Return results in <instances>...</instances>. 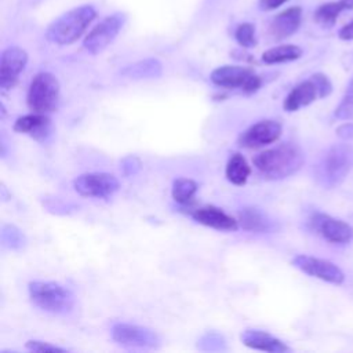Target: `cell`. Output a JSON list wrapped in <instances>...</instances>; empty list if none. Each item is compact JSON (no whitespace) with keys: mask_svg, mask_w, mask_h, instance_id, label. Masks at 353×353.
Returning <instances> with one entry per match:
<instances>
[{"mask_svg":"<svg viewBox=\"0 0 353 353\" xmlns=\"http://www.w3.org/2000/svg\"><path fill=\"white\" fill-rule=\"evenodd\" d=\"M252 163L265 179L279 181L298 172L305 163V156L296 143L283 142L258 153Z\"/></svg>","mask_w":353,"mask_h":353,"instance_id":"1","label":"cell"},{"mask_svg":"<svg viewBox=\"0 0 353 353\" xmlns=\"http://www.w3.org/2000/svg\"><path fill=\"white\" fill-rule=\"evenodd\" d=\"M97 12L91 6L76 7L57 18L47 29L48 41L58 46H68L83 36Z\"/></svg>","mask_w":353,"mask_h":353,"instance_id":"2","label":"cell"},{"mask_svg":"<svg viewBox=\"0 0 353 353\" xmlns=\"http://www.w3.org/2000/svg\"><path fill=\"white\" fill-rule=\"evenodd\" d=\"M30 301L41 310L52 314H66L74 306L73 292L55 281H30L28 285Z\"/></svg>","mask_w":353,"mask_h":353,"instance_id":"3","label":"cell"},{"mask_svg":"<svg viewBox=\"0 0 353 353\" xmlns=\"http://www.w3.org/2000/svg\"><path fill=\"white\" fill-rule=\"evenodd\" d=\"M353 168V148L345 143L331 146L317 165L319 182L325 188H335L343 182Z\"/></svg>","mask_w":353,"mask_h":353,"instance_id":"4","label":"cell"},{"mask_svg":"<svg viewBox=\"0 0 353 353\" xmlns=\"http://www.w3.org/2000/svg\"><path fill=\"white\" fill-rule=\"evenodd\" d=\"M28 108L33 113L48 114L58 109L59 105V81L50 72L37 73L28 88Z\"/></svg>","mask_w":353,"mask_h":353,"instance_id":"5","label":"cell"},{"mask_svg":"<svg viewBox=\"0 0 353 353\" xmlns=\"http://www.w3.org/2000/svg\"><path fill=\"white\" fill-rule=\"evenodd\" d=\"M211 81L226 90H240L245 94L256 92L262 85V79L250 68L237 65H223L210 74Z\"/></svg>","mask_w":353,"mask_h":353,"instance_id":"6","label":"cell"},{"mask_svg":"<svg viewBox=\"0 0 353 353\" xmlns=\"http://www.w3.org/2000/svg\"><path fill=\"white\" fill-rule=\"evenodd\" d=\"M74 190L84 197L106 199L114 194L119 188V179L108 172H87L73 181Z\"/></svg>","mask_w":353,"mask_h":353,"instance_id":"7","label":"cell"},{"mask_svg":"<svg viewBox=\"0 0 353 353\" xmlns=\"http://www.w3.org/2000/svg\"><path fill=\"white\" fill-rule=\"evenodd\" d=\"M125 22L124 14H112L102 19L95 28L90 30V33L84 39V48L91 54L102 52L119 34L123 25Z\"/></svg>","mask_w":353,"mask_h":353,"instance_id":"8","label":"cell"},{"mask_svg":"<svg viewBox=\"0 0 353 353\" xmlns=\"http://www.w3.org/2000/svg\"><path fill=\"white\" fill-rule=\"evenodd\" d=\"M112 338L124 346H135V347H159L160 336L150 328L128 324V323H116L112 327Z\"/></svg>","mask_w":353,"mask_h":353,"instance_id":"9","label":"cell"},{"mask_svg":"<svg viewBox=\"0 0 353 353\" xmlns=\"http://www.w3.org/2000/svg\"><path fill=\"white\" fill-rule=\"evenodd\" d=\"M281 124L276 120H261L245 131L237 139L239 146L247 149H258L276 142L281 135Z\"/></svg>","mask_w":353,"mask_h":353,"instance_id":"10","label":"cell"},{"mask_svg":"<svg viewBox=\"0 0 353 353\" xmlns=\"http://www.w3.org/2000/svg\"><path fill=\"white\" fill-rule=\"evenodd\" d=\"M291 263L303 273L324 280L331 284H342L345 280L343 272L330 261L314 258L310 255H296Z\"/></svg>","mask_w":353,"mask_h":353,"instance_id":"11","label":"cell"},{"mask_svg":"<svg viewBox=\"0 0 353 353\" xmlns=\"http://www.w3.org/2000/svg\"><path fill=\"white\" fill-rule=\"evenodd\" d=\"M310 226L316 233L330 243L342 244L350 241L353 237V228L349 223L328 214L316 212L310 218Z\"/></svg>","mask_w":353,"mask_h":353,"instance_id":"12","label":"cell"},{"mask_svg":"<svg viewBox=\"0 0 353 353\" xmlns=\"http://www.w3.org/2000/svg\"><path fill=\"white\" fill-rule=\"evenodd\" d=\"M28 63V54L19 47H8L1 52L0 58V88L3 91L11 90L22 70Z\"/></svg>","mask_w":353,"mask_h":353,"instance_id":"13","label":"cell"},{"mask_svg":"<svg viewBox=\"0 0 353 353\" xmlns=\"http://www.w3.org/2000/svg\"><path fill=\"white\" fill-rule=\"evenodd\" d=\"M190 216L200 225L216 230L234 232L239 229V221L215 205H203L190 212Z\"/></svg>","mask_w":353,"mask_h":353,"instance_id":"14","label":"cell"},{"mask_svg":"<svg viewBox=\"0 0 353 353\" xmlns=\"http://www.w3.org/2000/svg\"><path fill=\"white\" fill-rule=\"evenodd\" d=\"M12 128L15 132L29 135L39 142H44L51 135V120L47 114L32 112L30 114L18 117Z\"/></svg>","mask_w":353,"mask_h":353,"instance_id":"15","label":"cell"},{"mask_svg":"<svg viewBox=\"0 0 353 353\" xmlns=\"http://www.w3.org/2000/svg\"><path fill=\"white\" fill-rule=\"evenodd\" d=\"M302 19L301 7H290L277 14L269 23V36L273 40H283L292 36Z\"/></svg>","mask_w":353,"mask_h":353,"instance_id":"16","label":"cell"},{"mask_svg":"<svg viewBox=\"0 0 353 353\" xmlns=\"http://www.w3.org/2000/svg\"><path fill=\"white\" fill-rule=\"evenodd\" d=\"M240 341L247 347H251L255 350H263L270 353H284L290 350V347L281 339L262 330H254V328L244 330L240 335Z\"/></svg>","mask_w":353,"mask_h":353,"instance_id":"17","label":"cell"},{"mask_svg":"<svg viewBox=\"0 0 353 353\" xmlns=\"http://www.w3.org/2000/svg\"><path fill=\"white\" fill-rule=\"evenodd\" d=\"M239 223L247 232L266 233L272 232L276 225L262 210L256 207H243L239 211Z\"/></svg>","mask_w":353,"mask_h":353,"instance_id":"18","label":"cell"},{"mask_svg":"<svg viewBox=\"0 0 353 353\" xmlns=\"http://www.w3.org/2000/svg\"><path fill=\"white\" fill-rule=\"evenodd\" d=\"M317 97H319L317 88H316L313 80L309 79V80L299 83L290 91V94L284 99L283 108L287 112H295V110L312 103Z\"/></svg>","mask_w":353,"mask_h":353,"instance_id":"19","label":"cell"},{"mask_svg":"<svg viewBox=\"0 0 353 353\" xmlns=\"http://www.w3.org/2000/svg\"><path fill=\"white\" fill-rule=\"evenodd\" d=\"M120 74L131 80L157 79L163 74V65L156 58H146L124 66L120 70Z\"/></svg>","mask_w":353,"mask_h":353,"instance_id":"20","label":"cell"},{"mask_svg":"<svg viewBox=\"0 0 353 353\" xmlns=\"http://www.w3.org/2000/svg\"><path fill=\"white\" fill-rule=\"evenodd\" d=\"M225 175L230 183L236 186H243L251 175V167L243 154L233 153L226 163Z\"/></svg>","mask_w":353,"mask_h":353,"instance_id":"21","label":"cell"},{"mask_svg":"<svg viewBox=\"0 0 353 353\" xmlns=\"http://www.w3.org/2000/svg\"><path fill=\"white\" fill-rule=\"evenodd\" d=\"M352 8H353V0H338V1L325 3V4H321L314 11V21L324 26H330L336 21L338 15L342 11L352 10Z\"/></svg>","mask_w":353,"mask_h":353,"instance_id":"22","label":"cell"},{"mask_svg":"<svg viewBox=\"0 0 353 353\" xmlns=\"http://www.w3.org/2000/svg\"><path fill=\"white\" fill-rule=\"evenodd\" d=\"M302 55V50L298 46L294 44H283L273 48L266 50L262 54V61L265 63L273 65V63H281V62H290L295 61Z\"/></svg>","mask_w":353,"mask_h":353,"instance_id":"23","label":"cell"},{"mask_svg":"<svg viewBox=\"0 0 353 353\" xmlns=\"http://www.w3.org/2000/svg\"><path fill=\"white\" fill-rule=\"evenodd\" d=\"M197 189H199V185L196 181H193L190 178L181 176L172 182L171 194H172V199L178 204L188 205L193 201V197H194Z\"/></svg>","mask_w":353,"mask_h":353,"instance_id":"24","label":"cell"},{"mask_svg":"<svg viewBox=\"0 0 353 353\" xmlns=\"http://www.w3.org/2000/svg\"><path fill=\"white\" fill-rule=\"evenodd\" d=\"M1 243L11 250H21L26 244L25 234L14 225H3Z\"/></svg>","mask_w":353,"mask_h":353,"instance_id":"25","label":"cell"},{"mask_svg":"<svg viewBox=\"0 0 353 353\" xmlns=\"http://www.w3.org/2000/svg\"><path fill=\"white\" fill-rule=\"evenodd\" d=\"M234 39L236 41L243 47V48H252L256 46V36H255V26L252 23L244 22L240 23L236 28L234 32Z\"/></svg>","mask_w":353,"mask_h":353,"instance_id":"26","label":"cell"},{"mask_svg":"<svg viewBox=\"0 0 353 353\" xmlns=\"http://www.w3.org/2000/svg\"><path fill=\"white\" fill-rule=\"evenodd\" d=\"M142 168V163L137 156H125L121 163H120V170L125 176H131L139 172V170Z\"/></svg>","mask_w":353,"mask_h":353,"instance_id":"27","label":"cell"},{"mask_svg":"<svg viewBox=\"0 0 353 353\" xmlns=\"http://www.w3.org/2000/svg\"><path fill=\"white\" fill-rule=\"evenodd\" d=\"M335 117L341 120H352L353 119V97L345 94L342 102L335 109Z\"/></svg>","mask_w":353,"mask_h":353,"instance_id":"28","label":"cell"},{"mask_svg":"<svg viewBox=\"0 0 353 353\" xmlns=\"http://www.w3.org/2000/svg\"><path fill=\"white\" fill-rule=\"evenodd\" d=\"M317 88V92H319V97L320 98H324V97H328L332 91V84L330 81V79L323 74V73H314L312 77H310Z\"/></svg>","mask_w":353,"mask_h":353,"instance_id":"29","label":"cell"},{"mask_svg":"<svg viewBox=\"0 0 353 353\" xmlns=\"http://www.w3.org/2000/svg\"><path fill=\"white\" fill-rule=\"evenodd\" d=\"M26 349L33 350V352H66L65 347H59L57 345H51L48 342H43V341H36V339H30L26 342Z\"/></svg>","mask_w":353,"mask_h":353,"instance_id":"30","label":"cell"},{"mask_svg":"<svg viewBox=\"0 0 353 353\" xmlns=\"http://www.w3.org/2000/svg\"><path fill=\"white\" fill-rule=\"evenodd\" d=\"M336 135L342 139H353V123H345L336 128Z\"/></svg>","mask_w":353,"mask_h":353,"instance_id":"31","label":"cell"},{"mask_svg":"<svg viewBox=\"0 0 353 353\" xmlns=\"http://www.w3.org/2000/svg\"><path fill=\"white\" fill-rule=\"evenodd\" d=\"M288 0H259V8L262 11H272L276 10L277 7L283 6Z\"/></svg>","mask_w":353,"mask_h":353,"instance_id":"32","label":"cell"},{"mask_svg":"<svg viewBox=\"0 0 353 353\" xmlns=\"http://www.w3.org/2000/svg\"><path fill=\"white\" fill-rule=\"evenodd\" d=\"M339 37L342 40H353V21L339 30Z\"/></svg>","mask_w":353,"mask_h":353,"instance_id":"33","label":"cell"}]
</instances>
